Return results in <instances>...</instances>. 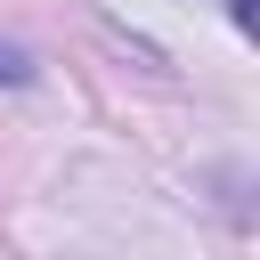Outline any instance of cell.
<instances>
[{
	"label": "cell",
	"instance_id": "cell-1",
	"mask_svg": "<svg viewBox=\"0 0 260 260\" xmlns=\"http://www.w3.org/2000/svg\"><path fill=\"white\" fill-rule=\"evenodd\" d=\"M24 73H32V65H24V49H16V41H0V81H24Z\"/></svg>",
	"mask_w": 260,
	"mask_h": 260
}]
</instances>
